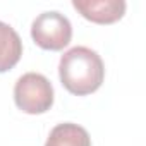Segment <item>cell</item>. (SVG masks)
<instances>
[{
  "label": "cell",
  "mask_w": 146,
  "mask_h": 146,
  "mask_svg": "<svg viewBox=\"0 0 146 146\" xmlns=\"http://www.w3.org/2000/svg\"><path fill=\"white\" fill-rule=\"evenodd\" d=\"M45 146H91V137L84 127L64 122L50 131Z\"/></svg>",
  "instance_id": "8992f818"
},
{
  "label": "cell",
  "mask_w": 146,
  "mask_h": 146,
  "mask_svg": "<svg viewBox=\"0 0 146 146\" xmlns=\"http://www.w3.org/2000/svg\"><path fill=\"white\" fill-rule=\"evenodd\" d=\"M74 7L84 19L96 24H112L125 14L124 0H72Z\"/></svg>",
  "instance_id": "277c9868"
},
{
  "label": "cell",
  "mask_w": 146,
  "mask_h": 146,
  "mask_svg": "<svg viewBox=\"0 0 146 146\" xmlns=\"http://www.w3.org/2000/svg\"><path fill=\"white\" fill-rule=\"evenodd\" d=\"M31 38L40 48L58 52L70 43L72 24L64 14L57 11H48L40 14L33 21Z\"/></svg>",
  "instance_id": "3957f363"
},
{
  "label": "cell",
  "mask_w": 146,
  "mask_h": 146,
  "mask_svg": "<svg viewBox=\"0 0 146 146\" xmlns=\"http://www.w3.org/2000/svg\"><path fill=\"white\" fill-rule=\"evenodd\" d=\"M58 78L69 93L86 96L102 86L105 79V65L95 50L88 46H74L62 55Z\"/></svg>",
  "instance_id": "6da1fadb"
},
{
  "label": "cell",
  "mask_w": 146,
  "mask_h": 146,
  "mask_svg": "<svg viewBox=\"0 0 146 146\" xmlns=\"http://www.w3.org/2000/svg\"><path fill=\"white\" fill-rule=\"evenodd\" d=\"M14 100L17 108L24 113H45L53 105V86L43 74L28 72L14 86Z\"/></svg>",
  "instance_id": "7a4b0ae2"
},
{
  "label": "cell",
  "mask_w": 146,
  "mask_h": 146,
  "mask_svg": "<svg viewBox=\"0 0 146 146\" xmlns=\"http://www.w3.org/2000/svg\"><path fill=\"white\" fill-rule=\"evenodd\" d=\"M23 55V41L14 28L0 21V74L11 70Z\"/></svg>",
  "instance_id": "5b68a950"
}]
</instances>
